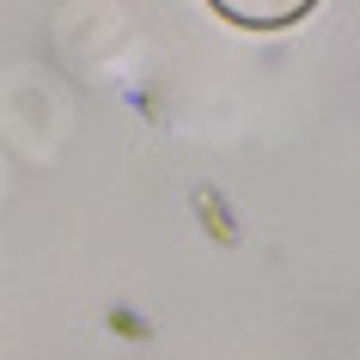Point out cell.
<instances>
[{
    "label": "cell",
    "instance_id": "1",
    "mask_svg": "<svg viewBox=\"0 0 360 360\" xmlns=\"http://www.w3.org/2000/svg\"><path fill=\"white\" fill-rule=\"evenodd\" d=\"M318 0H214V13H226L232 25H250V31H281V25L305 19Z\"/></svg>",
    "mask_w": 360,
    "mask_h": 360
}]
</instances>
